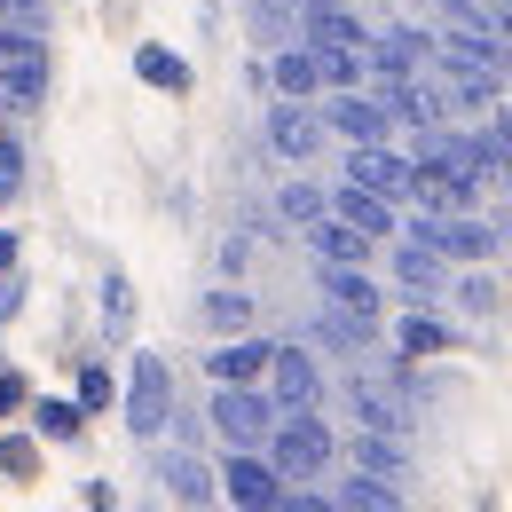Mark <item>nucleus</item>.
<instances>
[{
	"label": "nucleus",
	"mask_w": 512,
	"mask_h": 512,
	"mask_svg": "<svg viewBox=\"0 0 512 512\" xmlns=\"http://www.w3.org/2000/svg\"><path fill=\"white\" fill-rule=\"evenodd\" d=\"M268 465L284 473V481H323L331 473V457H339V442H331V426L316 418V402L308 410H276V426H268Z\"/></svg>",
	"instance_id": "f257e3e1"
},
{
	"label": "nucleus",
	"mask_w": 512,
	"mask_h": 512,
	"mask_svg": "<svg viewBox=\"0 0 512 512\" xmlns=\"http://www.w3.org/2000/svg\"><path fill=\"white\" fill-rule=\"evenodd\" d=\"M119 410H127V434L134 442H158L166 426H174V371H166V355H134L127 379H119Z\"/></svg>",
	"instance_id": "f03ea898"
},
{
	"label": "nucleus",
	"mask_w": 512,
	"mask_h": 512,
	"mask_svg": "<svg viewBox=\"0 0 512 512\" xmlns=\"http://www.w3.org/2000/svg\"><path fill=\"white\" fill-rule=\"evenodd\" d=\"M213 481H221V505H245V512H284V497H292V481L268 465V449H229L213 465Z\"/></svg>",
	"instance_id": "7ed1b4c3"
},
{
	"label": "nucleus",
	"mask_w": 512,
	"mask_h": 512,
	"mask_svg": "<svg viewBox=\"0 0 512 512\" xmlns=\"http://www.w3.org/2000/svg\"><path fill=\"white\" fill-rule=\"evenodd\" d=\"M213 434L221 449H260L268 442V426H276V402H268V386H213Z\"/></svg>",
	"instance_id": "20e7f679"
},
{
	"label": "nucleus",
	"mask_w": 512,
	"mask_h": 512,
	"mask_svg": "<svg viewBox=\"0 0 512 512\" xmlns=\"http://www.w3.org/2000/svg\"><path fill=\"white\" fill-rule=\"evenodd\" d=\"M48 40H32V48H8L0 56V111L8 119H32L40 103H48Z\"/></svg>",
	"instance_id": "39448f33"
},
{
	"label": "nucleus",
	"mask_w": 512,
	"mask_h": 512,
	"mask_svg": "<svg viewBox=\"0 0 512 512\" xmlns=\"http://www.w3.org/2000/svg\"><path fill=\"white\" fill-rule=\"evenodd\" d=\"M410 237H426L442 260H465V268H481V260L497 253V229L473 221V213H426V221H410Z\"/></svg>",
	"instance_id": "423d86ee"
},
{
	"label": "nucleus",
	"mask_w": 512,
	"mask_h": 512,
	"mask_svg": "<svg viewBox=\"0 0 512 512\" xmlns=\"http://www.w3.org/2000/svg\"><path fill=\"white\" fill-rule=\"evenodd\" d=\"M268 150H276L284 166H308V158L323 150V111H308L300 95L268 103Z\"/></svg>",
	"instance_id": "0eeeda50"
},
{
	"label": "nucleus",
	"mask_w": 512,
	"mask_h": 512,
	"mask_svg": "<svg viewBox=\"0 0 512 512\" xmlns=\"http://www.w3.org/2000/svg\"><path fill=\"white\" fill-rule=\"evenodd\" d=\"M323 134H339V142H386L394 119H386L379 95H363V87H331V103H323Z\"/></svg>",
	"instance_id": "6e6552de"
},
{
	"label": "nucleus",
	"mask_w": 512,
	"mask_h": 512,
	"mask_svg": "<svg viewBox=\"0 0 512 512\" xmlns=\"http://www.w3.org/2000/svg\"><path fill=\"white\" fill-rule=\"evenodd\" d=\"M260 386H268V402H276V410H308V402H323V371H316V355H308V347H276Z\"/></svg>",
	"instance_id": "1a4fd4ad"
},
{
	"label": "nucleus",
	"mask_w": 512,
	"mask_h": 512,
	"mask_svg": "<svg viewBox=\"0 0 512 512\" xmlns=\"http://www.w3.org/2000/svg\"><path fill=\"white\" fill-rule=\"evenodd\" d=\"M268 355H276V339L229 331V339L205 355V379H213V386H260V379H268Z\"/></svg>",
	"instance_id": "9d476101"
},
{
	"label": "nucleus",
	"mask_w": 512,
	"mask_h": 512,
	"mask_svg": "<svg viewBox=\"0 0 512 512\" xmlns=\"http://www.w3.org/2000/svg\"><path fill=\"white\" fill-rule=\"evenodd\" d=\"M347 182L379 197H410V158L386 150V142H347Z\"/></svg>",
	"instance_id": "9b49d317"
},
{
	"label": "nucleus",
	"mask_w": 512,
	"mask_h": 512,
	"mask_svg": "<svg viewBox=\"0 0 512 512\" xmlns=\"http://www.w3.org/2000/svg\"><path fill=\"white\" fill-rule=\"evenodd\" d=\"M449 56L457 64H481V71H505V32L481 16V8H449Z\"/></svg>",
	"instance_id": "f8f14e48"
},
{
	"label": "nucleus",
	"mask_w": 512,
	"mask_h": 512,
	"mask_svg": "<svg viewBox=\"0 0 512 512\" xmlns=\"http://www.w3.org/2000/svg\"><path fill=\"white\" fill-rule=\"evenodd\" d=\"M300 32H308V48H363L371 40L355 0H300Z\"/></svg>",
	"instance_id": "ddd939ff"
},
{
	"label": "nucleus",
	"mask_w": 512,
	"mask_h": 512,
	"mask_svg": "<svg viewBox=\"0 0 512 512\" xmlns=\"http://www.w3.org/2000/svg\"><path fill=\"white\" fill-rule=\"evenodd\" d=\"M331 213H339L347 229H363L371 245L402 229V221H394V197H379V190H355V182H339V190H331Z\"/></svg>",
	"instance_id": "4468645a"
},
{
	"label": "nucleus",
	"mask_w": 512,
	"mask_h": 512,
	"mask_svg": "<svg viewBox=\"0 0 512 512\" xmlns=\"http://www.w3.org/2000/svg\"><path fill=\"white\" fill-rule=\"evenodd\" d=\"M426 32H386V40H363V71H379L386 87L394 79H418V64H426Z\"/></svg>",
	"instance_id": "2eb2a0df"
},
{
	"label": "nucleus",
	"mask_w": 512,
	"mask_h": 512,
	"mask_svg": "<svg viewBox=\"0 0 512 512\" xmlns=\"http://www.w3.org/2000/svg\"><path fill=\"white\" fill-rule=\"evenodd\" d=\"M394 284H402V300H410V308H426V300H434V284H442V253H434L426 237H402V245H394Z\"/></svg>",
	"instance_id": "dca6fc26"
},
{
	"label": "nucleus",
	"mask_w": 512,
	"mask_h": 512,
	"mask_svg": "<svg viewBox=\"0 0 512 512\" xmlns=\"http://www.w3.org/2000/svg\"><path fill=\"white\" fill-rule=\"evenodd\" d=\"M134 79H142V87H158V95H190V87H197L190 56H174L166 40H134Z\"/></svg>",
	"instance_id": "f3484780"
},
{
	"label": "nucleus",
	"mask_w": 512,
	"mask_h": 512,
	"mask_svg": "<svg viewBox=\"0 0 512 512\" xmlns=\"http://www.w3.org/2000/svg\"><path fill=\"white\" fill-rule=\"evenodd\" d=\"M268 87H276V95H300V103H316V95H323L316 48H308V40H300V48H276V56H268Z\"/></svg>",
	"instance_id": "a211bd4d"
},
{
	"label": "nucleus",
	"mask_w": 512,
	"mask_h": 512,
	"mask_svg": "<svg viewBox=\"0 0 512 512\" xmlns=\"http://www.w3.org/2000/svg\"><path fill=\"white\" fill-rule=\"evenodd\" d=\"M158 481H166V497H174V505H213V497H221V481L197 465L190 449H166V457H158Z\"/></svg>",
	"instance_id": "6ab92c4d"
},
{
	"label": "nucleus",
	"mask_w": 512,
	"mask_h": 512,
	"mask_svg": "<svg viewBox=\"0 0 512 512\" xmlns=\"http://www.w3.org/2000/svg\"><path fill=\"white\" fill-rule=\"evenodd\" d=\"M24 410H32V434H40V442H79V434H87V410H79L71 394H32Z\"/></svg>",
	"instance_id": "aec40b11"
},
{
	"label": "nucleus",
	"mask_w": 512,
	"mask_h": 512,
	"mask_svg": "<svg viewBox=\"0 0 512 512\" xmlns=\"http://www.w3.org/2000/svg\"><path fill=\"white\" fill-rule=\"evenodd\" d=\"M394 355H402V363L449 355V323H442V316H426V308H410V316L394 323Z\"/></svg>",
	"instance_id": "412c9836"
},
{
	"label": "nucleus",
	"mask_w": 512,
	"mask_h": 512,
	"mask_svg": "<svg viewBox=\"0 0 512 512\" xmlns=\"http://www.w3.org/2000/svg\"><path fill=\"white\" fill-rule=\"evenodd\" d=\"M308 245H316V260H371V237H363V229H347L331 205L308 221Z\"/></svg>",
	"instance_id": "4be33fe9"
},
{
	"label": "nucleus",
	"mask_w": 512,
	"mask_h": 512,
	"mask_svg": "<svg viewBox=\"0 0 512 512\" xmlns=\"http://www.w3.org/2000/svg\"><path fill=\"white\" fill-rule=\"evenodd\" d=\"M197 316H205V331H213V339H229V331H253V292H245V284H213Z\"/></svg>",
	"instance_id": "5701e85b"
},
{
	"label": "nucleus",
	"mask_w": 512,
	"mask_h": 512,
	"mask_svg": "<svg viewBox=\"0 0 512 512\" xmlns=\"http://www.w3.org/2000/svg\"><path fill=\"white\" fill-rule=\"evenodd\" d=\"M355 465H363V473H379V481H402V434L363 426V434H355Z\"/></svg>",
	"instance_id": "b1692460"
},
{
	"label": "nucleus",
	"mask_w": 512,
	"mask_h": 512,
	"mask_svg": "<svg viewBox=\"0 0 512 512\" xmlns=\"http://www.w3.org/2000/svg\"><path fill=\"white\" fill-rule=\"evenodd\" d=\"M331 505H347V512H386V505H402V489L355 465V481H339V497H331Z\"/></svg>",
	"instance_id": "393cba45"
},
{
	"label": "nucleus",
	"mask_w": 512,
	"mask_h": 512,
	"mask_svg": "<svg viewBox=\"0 0 512 512\" xmlns=\"http://www.w3.org/2000/svg\"><path fill=\"white\" fill-rule=\"evenodd\" d=\"M71 402L95 418V410H111L119 402V379H111V363H79V386H71Z\"/></svg>",
	"instance_id": "a878e982"
},
{
	"label": "nucleus",
	"mask_w": 512,
	"mask_h": 512,
	"mask_svg": "<svg viewBox=\"0 0 512 512\" xmlns=\"http://www.w3.org/2000/svg\"><path fill=\"white\" fill-rule=\"evenodd\" d=\"M0 481H40V434H0Z\"/></svg>",
	"instance_id": "bb28decb"
},
{
	"label": "nucleus",
	"mask_w": 512,
	"mask_h": 512,
	"mask_svg": "<svg viewBox=\"0 0 512 512\" xmlns=\"http://www.w3.org/2000/svg\"><path fill=\"white\" fill-rule=\"evenodd\" d=\"M323 205H331V197H323L316 182H284V190H276V221H292V229H308V221H316Z\"/></svg>",
	"instance_id": "cd10ccee"
},
{
	"label": "nucleus",
	"mask_w": 512,
	"mask_h": 512,
	"mask_svg": "<svg viewBox=\"0 0 512 512\" xmlns=\"http://www.w3.org/2000/svg\"><path fill=\"white\" fill-rule=\"evenodd\" d=\"M316 64H323V95L331 87H363V48H316Z\"/></svg>",
	"instance_id": "c85d7f7f"
},
{
	"label": "nucleus",
	"mask_w": 512,
	"mask_h": 512,
	"mask_svg": "<svg viewBox=\"0 0 512 512\" xmlns=\"http://www.w3.org/2000/svg\"><path fill=\"white\" fill-rule=\"evenodd\" d=\"M103 323H111V331H127V323H134V284L119 276V268L103 276Z\"/></svg>",
	"instance_id": "c756f323"
},
{
	"label": "nucleus",
	"mask_w": 512,
	"mask_h": 512,
	"mask_svg": "<svg viewBox=\"0 0 512 512\" xmlns=\"http://www.w3.org/2000/svg\"><path fill=\"white\" fill-rule=\"evenodd\" d=\"M16 190H24V142L0 134V205H16Z\"/></svg>",
	"instance_id": "7c9ffc66"
},
{
	"label": "nucleus",
	"mask_w": 512,
	"mask_h": 512,
	"mask_svg": "<svg viewBox=\"0 0 512 512\" xmlns=\"http://www.w3.org/2000/svg\"><path fill=\"white\" fill-rule=\"evenodd\" d=\"M457 300H465V316H497V284H489V276H465Z\"/></svg>",
	"instance_id": "2f4dec72"
},
{
	"label": "nucleus",
	"mask_w": 512,
	"mask_h": 512,
	"mask_svg": "<svg viewBox=\"0 0 512 512\" xmlns=\"http://www.w3.org/2000/svg\"><path fill=\"white\" fill-rule=\"evenodd\" d=\"M24 402H32V379H24V371H0V426H8Z\"/></svg>",
	"instance_id": "473e14b6"
},
{
	"label": "nucleus",
	"mask_w": 512,
	"mask_h": 512,
	"mask_svg": "<svg viewBox=\"0 0 512 512\" xmlns=\"http://www.w3.org/2000/svg\"><path fill=\"white\" fill-rule=\"evenodd\" d=\"M0 16H16V24H40V16H48V0H0Z\"/></svg>",
	"instance_id": "72a5a7b5"
},
{
	"label": "nucleus",
	"mask_w": 512,
	"mask_h": 512,
	"mask_svg": "<svg viewBox=\"0 0 512 512\" xmlns=\"http://www.w3.org/2000/svg\"><path fill=\"white\" fill-rule=\"evenodd\" d=\"M245 260H253V245H245V237H229V245H221V268H229V276H245Z\"/></svg>",
	"instance_id": "f704fd0d"
},
{
	"label": "nucleus",
	"mask_w": 512,
	"mask_h": 512,
	"mask_svg": "<svg viewBox=\"0 0 512 512\" xmlns=\"http://www.w3.org/2000/svg\"><path fill=\"white\" fill-rule=\"evenodd\" d=\"M16 260H24V245H16V229H0V276H8Z\"/></svg>",
	"instance_id": "c9c22d12"
},
{
	"label": "nucleus",
	"mask_w": 512,
	"mask_h": 512,
	"mask_svg": "<svg viewBox=\"0 0 512 512\" xmlns=\"http://www.w3.org/2000/svg\"><path fill=\"white\" fill-rule=\"evenodd\" d=\"M481 16H489V24H497V32H505V40H512V0H489Z\"/></svg>",
	"instance_id": "e433bc0d"
},
{
	"label": "nucleus",
	"mask_w": 512,
	"mask_h": 512,
	"mask_svg": "<svg viewBox=\"0 0 512 512\" xmlns=\"http://www.w3.org/2000/svg\"><path fill=\"white\" fill-rule=\"evenodd\" d=\"M284 8H300V0H284Z\"/></svg>",
	"instance_id": "4c0bfd02"
}]
</instances>
